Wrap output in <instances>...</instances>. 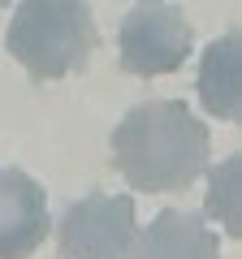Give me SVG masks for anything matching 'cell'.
<instances>
[{
	"mask_svg": "<svg viewBox=\"0 0 242 259\" xmlns=\"http://www.w3.org/2000/svg\"><path fill=\"white\" fill-rule=\"evenodd\" d=\"M112 168L139 194H182L208 173L212 134L182 100L134 104L112 130Z\"/></svg>",
	"mask_w": 242,
	"mask_h": 259,
	"instance_id": "obj_1",
	"label": "cell"
},
{
	"mask_svg": "<svg viewBox=\"0 0 242 259\" xmlns=\"http://www.w3.org/2000/svg\"><path fill=\"white\" fill-rule=\"evenodd\" d=\"M134 259H221V238L208 229L199 212L165 207L147 229H139Z\"/></svg>",
	"mask_w": 242,
	"mask_h": 259,
	"instance_id": "obj_6",
	"label": "cell"
},
{
	"mask_svg": "<svg viewBox=\"0 0 242 259\" xmlns=\"http://www.w3.org/2000/svg\"><path fill=\"white\" fill-rule=\"evenodd\" d=\"M61 259H134L139 255V216L130 194H87L65 207L56 225Z\"/></svg>",
	"mask_w": 242,
	"mask_h": 259,
	"instance_id": "obj_3",
	"label": "cell"
},
{
	"mask_svg": "<svg viewBox=\"0 0 242 259\" xmlns=\"http://www.w3.org/2000/svg\"><path fill=\"white\" fill-rule=\"evenodd\" d=\"M204 216L225 225V233L242 238V156H229L208 173V199Z\"/></svg>",
	"mask_w": 242,
	"mask_h": 259,
	"instance_id": "obj_8",
	"label": "cell"
},
{
	"mask_svg": "<svg viewBox=\"0 0 242 259\" xmlns=\"http://www.w3.org/2000/svg\"><path fill=\"white\" fill-rule=\"evenodd\" d=\"M195 87L212 117H221V121L242 117V39H238V30H229V35H221L216 44L204 48Z\"/></svg>",
	"mask_w": 242,
	"mask_h": 259,
	"instance_id": "obj_7",
	"label": "cell"
},
{
	"mask_svg": "<svg viewBox=\"0 0 242 259\" xmlns=\"http://www.w3.org/2000/svg\"><path fill=\"white\" fill-rule=\"evenodd\" d=\"M195 30L177 5H139L121 18L117 48H121V69L139 78L173 74L190 56Z\"/></svg>",
	"mask_w": 242,
	"mask_h": 259,
	"instance_id": "obj_4",
	"label": "cell"
},
{
	"mask_svg": "<svg viewBox=\"0 0 242 259\" xmlns=\"http://www.w3.org/2000/svg\"><path fill=\"white\" fill-rule=\"evenodd\" d=\"M9 56L26 65V74L48 78L78 74L95 48V18L83 0H26L9 22Z\"/></svg>",
	"mask_w": 242,
	"mask_h": 259,
	"instance_id": "obj_2",
	"label": "cell"
},
{
	"mask_svg": "<svg viewBox=\"0 0 242 259\" xmlns=\"http://www.w3.org/2000/svg\"><path fill=\"white\" fill-rule=\"evenodd\" d=\"M48 238V194L22 168H0V259H26Z\"/></svg>",
	"mask_w": 242,
	"mask_h": 259,
	"instance_id": "obj_5",
	"label": "cell"
}]
</instances>
